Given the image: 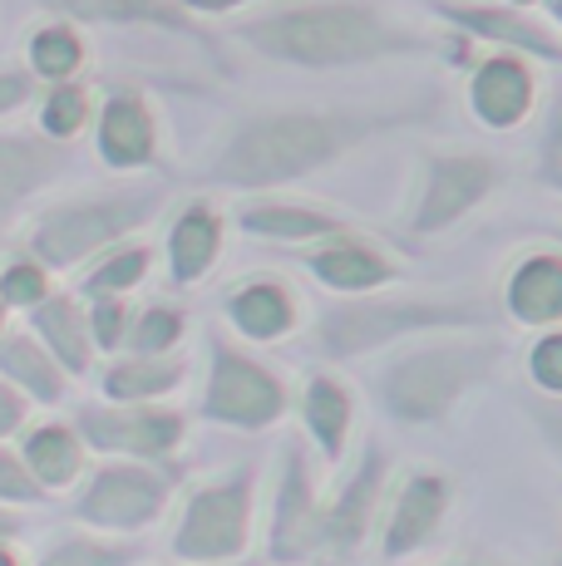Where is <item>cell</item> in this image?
<instances>
[{"label":"cell","mask_w":562,"mask_h":566,"mask_svg":"<svg viewBox=\"0 0 562 566\" xmlns=\"http://www.w3.org/2000/svg\"><path fill=\"white\" fill-rule=\"evenodd\" d=\"M399 124V114H365V108H262L237 118L212 148L208 182L237 192H272L311 172L341 163L371 134Z\"/></svg>","instance_id":"cell-1"},{"label":"cell","mask_w":562,"mask_h":566,"mask_svg":"<svg viewBox=\"0 0 562 566\" xmlns=\"http://www.w3.org/2000/svg\"><path fill=\"white\" fill-rule=\"evenodd\" d=\"M232 35L262 60L296 70H351L399 54H425L429 40L371 0H281L237 20Z\"/></svg>","instance_id":"cell-2"},{"label":"cell","mask_w":562,"mask_h":566,"mask_svg":"<svg viewBox=\"0 0 562 566\" xmlns=\"http://www.w3.org/2000/svg\"><path fill=\"white\" fill-rule=\"evenodd\" d=\"M439 335L445 331L409 335L399 340L405 350L385 355V365L375 369L371 389L395 423H445L464 395H473L503 360L499 340H473V331H449V340Z\"/></svg>","instance_id":"cell-3"},{"label":"cell","mask_w":562,"mask_h":566,"mask_svg":"<svg viewBox=\"0 0 562 566\" xmlns=\"http://www.w3.org/2000/svg\"><path fill=\"white\" fill-rule=\"evenodd\" d=\"M499 306L483 296H341L336 306L321 311L316 321V350L326 360H361L381 355L409 335L429 331H483L493 325Z\"/></svg>","instance_id":"cell-4"},{"label":"cell","mask_w":562,"mask_h":566,"mask_svg":"<svg viewBox=\"0 0 562 566\" xmlns=\"http://www.w3.org/2000/svg\"><path fill=\"white\" fill-rule=\"evenodd\" d=\"M164 212V188H104L45 202L25 227V252L55 276L74 271L104 247L138 237Z\"/></svg>","instance_id":"cell-5"},{"label":"cell","mask_w":562,"mask_h":566,"mask_svg":"<svg viewBox=\"0 0 562 566\" xmlns=\"http://www.w3.org/2000/svg\"><path fill=\"white\" fill-rule=\"evenodd\" d=\"M257 547V463H237L183 493L168 552L183 566H242Z\"/></svg>","instance_id":"cell-6"},{"label":"cell","mask_w":562,"mask_h":566,"mask_svg":"<svg viewBox=\"0 0 562 566\" xmlns=\"http://www.w3.org/2000/svg\"><path fill=\"white\" fill-rule=\"evenodd\" d=\"M198 413L232 433H267L291 413V385L267 360L247 355L237 340L208 335V369H202Z\"/></svg>","instance_id":"cell-7"},{"label":"cell","mask_w":562,"mask_h":566,"mask_svg":"<svg viewBox=\"0 0 562 566\" xmlns=\"http://www.w3.org/2000/svg\"><path fill=\"white\" fill-rule=\"evenodd\" d=\"M80 493L70 503V517L90 532L110 537H138L158 527L173 507L178 478L168 463H138V459H104L100 468H84Z\"/></svg>","instance_id":"cell-8"},{"label":"cell","mask_w":562,"mask_h":566,"mask_svg":"<svg viewBox=\"0 0 562 566\" xmlns=\"http://www.w3.org/2000/svg\"><path fill=\"white\" fill-rule=\"evenodd\" d=\"M262 557L272 566H316L326 557V497L316 483V459L311 443L281 439L272 493H267V532Z\"/></svg>","instance_id":"cell-9"},{"label":"cell","mask_w":562,"mask_h":566,"mask_svg":"<svg viewBox=\"0 0 562 566\" xmlns=\"http://www.w3.org/2000/svg\"><path fill=\"white\" fill-rule=\"evenodd\" d=\"M74 433L84 449L100 459H138V463H173L188 443V413L164 405H80L74 409Z\"/></svg>","instance_id":"cell-10"},{"label":"cell","mask_w":562,"mask_h":566,"mask_svg":"<svg viewBox=\"0 0 562 566\" xmlns=\"http://www.w3.org/2000/svg\"><path fill=\"white\" fill-rule=\"evenodd\" d=\"M503 188V163L473 148H454V154H429L425 178H419L415 207H409V232L439 237L459 227L469 212H479L493 192Z\"/></svg>","instance_id":"cell-11"},{"label":"cell","mask_w":562,"mask_h":566,"mask_svg":"<svg viewBox=\"0 0 562 566\" xmlns=\"http://www.w3.org/2000/svg\"><path fill=\"white\" fill-rule=\"evenodd\" d=\"M454 507V483L435 468H415L385 493L381 503V527H375V547L385 562H405L429 547L439 527H445Z\"/></svg>","instance_id":"cell-12"},{"label":"cell","mask_w":562,"mask_h":566,"mask_svg":"<svg viewBox=\"0 0 562 566\" xmlns=\"http://www.w3.org/2000/svg\"><path fill=\"white\" fill-rule=\"evenodd\" d=\"M296 261L316 286L331 291V296H371V291H385L405 276V266H399L391 252H381L365 232H355V227L296 247Z\"/></svg>","instance_id":"cell-13"},{"label":"cell","mask_w":562,"mask_h":566,"mask_svg":"<svg viewBox=\"0 0 562 566\" xmlns=\"http://www.w3.org/2000/svg\"><path fill=\"white\" fill-rule=\"evenodd\" d=\"M445 25L464 30L473 40H489L493 50H513L528 54V60H543V64H562V35L543 20H533V10L523 6H493V0H429Z\"/></svg>","instance_id":"cell-14"},{"label":"cell","mask_w":562,"mask_h":566,"mask_svg":"<svg viewBox=\"0 0 562 566\" xmlns=\"http://www.w3.org/2000/svg\"><path fill=\"white\" fill-rule=\"evenodd\" d=\"M464 104L479 118L489 134H513L533 118L538 104V70L528 54L513 50H493L489 60H479L469 70V84H464Z\"/></svg>","instance_id":"cell-15"},{"label":"cell","mask_w":562,"mask_h":566,"mask_svg":"<svg viewBox=\"0 0 562 566\" xmlns=\"http://www.w3.org/2000/svg\"><path fill=\"white\" fill-rule=\"evenodd\" d=\"M385 473H391V459H385L381 443H365L355 473H345V483L336 488V497H326V557L345 562L371 542L375 532V513L385 503Z\"/></svg>","instance_id":"cell-16"},{"label":"cell","mask_w":562,"mask_h":566,"mask_svg":"<svg viewBox=\"0 0 562 566\" xmlns=\"http://www.w3.org/2000/svg\"><path fill=\"white\" fill-rule=\"evenodd\" d=\"M94 154L110 172H144L158 163V114L138 90H110L94 104Z\"/></svg>","instance_id":"cell-17"},{"label":"cell","mask_w":562,"mask_h":566,"mask_svg":"<svg viewBox=\"0 0 562 566\" xmlns=\"http://www.w3.org/2000/svg\"><path fill=\"white\" fill-rule=\"evenodd\" d=\"M222 321L237 340L247 345H277L287 335L301 331L306 306H301L296 286L281 276H247L237 286H227L222 296Z\"/></svg>","instance_id":"cell-18"},{"label":"cell","mask_w":562,"mask_h":566,"mask_svg":"<svg viewBox=\"0 0 562 566\" xmlns=\"http://www.w3.org/2000/svg\"><path fill=\"white\" fill-rule=\"evenodd\" d=\"M499 311L523 331L562 325V242L528 247L508 261L499 281Z\"/></svg>","instance_id":"cell-19"},{"label":"cell","mask_w":562,"mask_h":566,"mask_svg":"<svg viewBox=\"0 0 562 566\" xmlns=\"http://www.w3.org/2000/svg\"><path fill=\"white\" fill-rule=\"evenodd\" d=\"M70 172L64 144L35 134H6L0 128V227H10L40 192H50Z\"/></svg>","instance_id":"cell-20"},{"label":"cell","mask_w":562,"mask_h":566,"mask_svg":"<svg viewBox=\"0 0 562 566\" xmlns=\"http://www.w3.org/2000/svg\"><path fill=\"white\" fill-rule=\"evenodd\" d=\"M301 409V429H306V443L321 463H345L351 453V433H355V395L351 385L336 375V369H311L301 379V395L291 399Z\"/></svg>","instance_id":"cell-21"},{"label":"cell","mask_w":562,"mask_h":566,"mask_svg":"<svg viewBox=\"0 0 562 566\" xmlns=\"http://www.w3.org/2000/svg\"><path fill=\"white\" fill-rule=\"evenodd\" d=\"M222 242H227V217L212 207L208 198H192L183 202L178 212H173L168 222V281L183 291L202 286V281L212 276V266H218L222 256Z\"/></svg>","instance_id":"cell-22"},{"label":"cell","mask_w":562,"mask_h":566,"mask_svg":"<svg viewBox=\"0 0 562 566\" xmlns=\"http://www.w3.org/2000/svg\"><path fill=\"white\" fill-rule=\"evenodd\" d=\"M232 222L247 237H257V242H277V247H306L355 227L345 212H331V207H316V202H291V198H247L237 202Z\"/></svg>","instance_id":"cell-23"},{"label":"cell","mask_w":562,"mask_h":566,"mask_svg":"<svg viewBox=\"0 0 562 566\" xmlns=\"http://www.w3.org/2000/svg\"><path fill=\"white\" fill-rule=\"evenodd\" d=\"M30 335L55 355L70 379H84L94 369V360H100L80 291H50L40 306H30Z\"/></svg>","instance_id":"cell-24"},{"label":"cell","mask_w":562,"mask_h":566,"mask_svg":"<svg viewBox=\"0 0 562 566\" xmlns=\"http://www.w3.org/2000/svg\"><path fill=\"white\" fill-rule=\"evenodd\" d=\"M188 379V355H134L114 350V360L100 369V395L114 405H164L168 395H178Z\"/></svg>","instance_id":"cell-25"},{"label":"cell","mask_w":562,"mask_h":566,"mask_svg":"<svg viewBox=\"0 0 562 566\" xmlns=\"http://www.w3.org/2000/svg\"><path fill=\"white\" fill-rule=\"evenodd\" d=\"M20 463L30 468V478H35L40 488L50 493H70L74 483L84 478V468H90V449H84V439L74 433V423H25L20 429Z\"/></svg>","instance_id":"cell-26"},{"label":"cell","mask_w":562,"mask_h":566,"mask_svg":"<svg viewBox=\"0 0 562 566\" xmlns=\"http://www.w3.org/2000/svg\"><path fill=\"white\" fill-rule=\"evenodd\" d=\"M0 379H10V385L40 409H60L64 399H70V375H64V365L30 331H10V325L0 331Z\"/></svg>","instance_id":"cell-27"},{"label":"cell","mask_w":562,"mask_h":566,"mask_svg":"<svg viewBox=\"0 0 562 566\" xmlns=\"http://www.w3.org/2000/svg\"><path fill=\"white\" fill-rule=\"evenodd\" d=\"M144 542H124L110 532H90V527H64L40 547L35 566H144Z\"/></svg>","instance_id":"cell-28"},{"label":"cell","mask_w":562,"mask_h":566,"mask_svg":"<svg viewBox=\"0 0 562 566\" xmlns=\"http://www.w3.org/2000/svg\"><path fill=\"white\" fill-rule=\"evenodd\" d=\"M84 60H90V45H84L80 25L74 20H40L35 30L25 35V70L35 74L40 84H55V80H80Z\"/></svg>","instance_id":"cell-29"},{"label":"cell","mask_w":562,"mask_h":566,"mask_svg":"<svg viewBox=\"0 0 562 566\" xmlns=\"http://www.w3.org/2000/svg\"><path fill=\"white\" fill-rule=\"evenodd\" d=\"M148 271H154V247L128 237V242H114L100 256L84 261L80 296H128L148 281Z\"/></svg>","instance_id":"cell-30"},{"label":"cell","mask_w":562,"mask_h":566,"mask_svg":"<svg viewBox=\"0 0 562 566\" xmlns=\"http://www.w3.org/2000/svg\"><path fill=\"white\" fill-rule=\"evenodd\" d=\"M55 15L74 20V25H168L188 30L178 6L164 0H45Z\"/></svg>","instance_id":"cell-31"},{"label":"cell","mask_w":562,"mask_h":566,"mask_svg":"<svg viewBox=\"0 0 562 566\" xmlns=\"http://www.w3.org/2000/svg\"><path fill=\"white\" fill-rule=\"evenodd\" d=\"M40 108H35V124L45 138L55 144H74L84 128L94 124V90L84 80H55L45 84V94H35Z\"/></svg>","instance_id":"cell-32"},{"label":"cell","mask_w":562,"mask_h":566,"mask_svg":"<svg viewBox=\"0 0 562 566\" xmlns=\"http://www.w3.org/2000/svg\"><path fill=\"white\" fill-rule=\"evenodd\" d=\"M183 335H188V311L168 306V301H148V306L128 311L124 350H134V355H168V350H183Z\"/></svg>","instance_id":"cell-33"},{"label":"cell","mask_w":562,"mask_h":566,"mask_svg":"<svg viewBox=\"0 0 562 566\" xmlns=\"http://www.w3.org/2000/svg\"><path fill=\"white\" fill-rule=\"evenodd\" d=\"M50 291H55V286H50V271L40 266L30 252H15V256L0 261V306H6V311L40 306Z\"/></svg>","instance_id":"cell-34"},{"label":"cell","mask_w":562,"mask_h":566,"mask_svg":"<svg viewBox=\"0 0 562 566\" xmlns=\"http://www.w3.org/2000/svg\"><path fill=\"white\" fill-rule=\"evenodd\" d=\"M523 365H528V385H533V395L562 399V325L538 331V340L528 345Z\"/></svg>","instance_id":"cell-35"},{"label":"cell","mask_w":562,"mask_h":566,"mask_svg":"<svg viewBox=\"0 0 562 566\" xmlns=\"http://www.w3.org/2000/svg\"><path fill=\"white\" fill-rule=\"evenodd\" d=\"M128 301L124 296H84V315H90V335H94V350L114 355L124 350V331H128Z\"/></svg>","instance_id":"cell-36"},{"label":"cell","mask_w":562,"mask_h":566,"mask_svg":"<svg viewBox=\"0 0 562 566\" xmlns=\"http://www.w3.org/2000/svg\"><path fill=\"white\" fill-rule=\"evenodd\" d=\"M0 503L6 507H40L45 503V488L30 478V468L20 463V453L10 443H0Z\"/></svg>","instance_id":"cell-37"},{"label":"cell","mask_w":562,"mask_h":566,"mask_svg":"<svg viewBox=\"0 0 562 566\" xmlns=\"http://www.w3.org/2000/svg\"><path fill=\"white\" fill-rule=\"evenodd\" d=\"M40 94V80L25 70V64H0V124L20 108H30Z\"/></svg>","instance_id":"cell-38"},{"label":"cell","mask_w":562,"mask_h":566,"mask_svg":"<svg viewBox=\"0 0 562 566\" xmlns=\"http://www.w3.org/2000/svg\"><path fill=\"white\" fill-rule=\"evenodd\" d=\"M523 409H528V419H533V429L543 433V443L558 453V463H562V399L528 395V399H523Z\"/></svg>","instance_id":"cell-39"},{"label":"cell","mask_w":562,"mask_h":566,"mask_svg":"<svg viewBox=\"0 0 562 566\" xmlns=\"http://www.w3.org/2000/svg\"><path fill=\"white\" fill-rule=\"evenodd\" d=\"M30 423V399L20 395L10 379H0V443L20 439V429Z\"/></svg>","instance_id":"cell-40"},{"label":"cell","mask_w":562,"mask_h":566,"mask_svg":"<svg viewBox=\"0 0 562 566\" xmlns=\"http://www.w3.org/2000/svg\"><path fill=\"white\" fill-rule=\"evenodd\" d=\"M178 10H188V15H237L242 6H252V0H173Z\"/></svg>","instance_id":"cell-41"},{"label":"cell","mask_w":562,"mask_h":566,"mask_svg":"<svg viewBox=\"0 0 562 566\" xmlns=\"http://www.w3.org/2000/svg\"><path fill=\"white\" fill-rule=\"evenodd\" d=\"M25 532V507H6L0 503V542H15Z\"/></svg>","instance_id":"cell-42"},{"label":"cell","mask_w":562,"mask_h":566,"mask_svg":"<svg viewBox=\"0 0 562 566\" xmlns=\"http://www.w3.org/2000/svg\"><path fill=\"white\" fill-rule=\"evenodd\" d=\"M538 6H543V10H548V20H553V30H558V35H562V0H538Z\"/></svg>","instance_id":"cell-43"},{"label":"cell","mask_w":562,"mask_h":566,"mask_svg":"<svg viewBox=\"0 0 562 566\" xmlns=\"http://www.w3.org/2000/svg\"><path fill=\"white\" fill-rule=\"evenodd\" d=\"M0 566H25V562H20V552L10 547V542H0Z\"/></svg>","instance_id":"cell-44"},{"label":"cell","mask_w":562,"mask_h":566,"mask_svg":"<svg viewBox=\"0 0 562 566\" xmlns=\"http://www.w3.org/2000/svg\"><path fill=\"white\" fill-rule=\"evenodd\" d=\"M508 6H523V10H533V6H538V0H508Z\"/></svg>","instance_id":"cell-45"},{"label":"cell","mask_w":562,"mask_h":566,"mask_svg":"<svg viewBox=\"0 0 562 566\" xmlns=\"http://www.w3.org/2000/svg\"><path fill=\"white\" fill-rule=\"evenodd\" d=\"M6 321H10V311H6V306H0V331H6Z\"/></svg>","instance_id":"cell-46"},{"label":"cell","mask_w":562,"mask_h":566,"mask_svg":"<svg viewBox=\"0 0 562 566\" xmlns=\"http://www.w3.org/2000/svg\"><path fill=\"white\" fill-rule=\"evenodd\" d=\"M548 566H562V552H558V557H553V562H548Z\"/></svg>","instance_id":"cell-47"},{"label":"cell","mask_w":562,"mask_h":566,"mask_svg":"<svg viewBox=\"0 0 562 566\" xmlns=\"http://www.w3.org/2000/svg\"><path fill=\"white\" fill-rule=\"evenodd\" d=\"M553 237H558V242H562V227H553Z\"/></svg>","instance_id":"cell-48"},{"label":"cell","mask_w":562,"mask_h":566,"mask_svg":"<svg viewBox=\"0 0 562 566\" xmlns=\"http://www.w3.org/2000/svg\"><path fill=\"white\" fill-rule=\"evenodd\" d=\"M469 566H489V562H469Z\"/></svg>","instance_id":"cell-49"},{"label":"cell","mask_w":562,"mask_h":566,"mask_svg":"<svg viewBox=\"0 0 562 566\" xmlns=\"http://www.w3.org/2000/svg\"><path fill=\"white\" fill-rule=\"evenodd\" d=\"M173 566H183V562H173ZM242 566H247V562H242Z\"/></svg>","instance_id":"cell-50"}]
</instances>
